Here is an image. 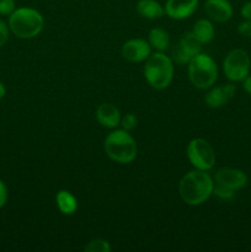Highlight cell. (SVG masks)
<instances>
[{
    "label": "cell",
    "instance_id": "9a60e30c",
    "mask_svg": "<svg viewBox=\"0 0 251 252\" xmlns=\"http://www.w3.org/2000/svg\"><path fill=\"white\" fill-rule=\"evenodd\" d=\"M137 11L142 17L148 20L161 19L165 15V7L157 0H139Z\"/></svg>",
    "mask_w": 251,
    "mask_h": 252
},
{
    "label": "cell",
    "instance_id": "484cf974",
    "mask_svg": "<svg viewBox=\"0 0 251 252\" xmlns=\"http://www.w3.org/2000/svg\"><path fill=\"white\" fill-rule=\"evenodd\" d=\"M241 16L245 20H251V1L246 2L241 7Z\"/></svg>",
    "mask_w": 251,
    "mask_h": 252
},
{
    "label": "cell",
    "instance_id": "ffe728a7",
    "mask_svg": "<svg viewBox=\"0 0 251 252\" xmlns=\"http://www.w3.org/2000/svg\"><path fill=\"white\" fill-rule=\"evenodd\" d=\"M213 194L216 197H218V198L223 199V201H230L235 196V191H233L230 189H226V187L221 186V185L214 184Z\"/></svg>",
    "mask_w": 251,
    "mask_h": 252
},
{
    "label": "cell",
    "instance_id": "8fae6325",
    "mask_svg": "<svg viewBox=\"0 0 251 252\" xmlns=\"http://www.w3.org/2000/svg\"><path fill=\"white\" fill-rule=\"evenodd\" d=\"M236 88L233 84H223V85L212 86L208 93L204 95V102L211 108H219L226 105L235 95Z\"/></svg>",
    "mask_w": 251,
    "mask_h": 252
},
{
    "label": "cell",
    "instance_id": "4fadbf2b",
    "mask_svg": "<svg viewBox=\"0 0 251 252\" xmlns=\"http://www.w3.org/2000/svg\"><path fill=\"white\" fill-rule=\"evenodd\" d=\"M204 10L212 21L219 24L229 21L233 16V6L228 0H207Z\"/></svg>",
    "mask_w": 251,
    "mask_h": 252
},
{
    "label": "cell",
    "instance_id": "6da1fadb",
    "mask_svg": "<svg viewBox=\"0 0 251 252\" xmlns=\"http://www.w3.org/2000/svg\"><path fill=\"white\" fill-rule=\"evenodd\" d=\"M214 181L211 175L203 170L187 172L179 184V193L182 201L192 207L201 206L213 194Z\"/></svg>",
    "mask_w": 251,
    "mask_h": 252
},
{
    "label": "cell",
    "instance_id": "7402d4cb",
    "mask_svg": "<svg viewBox=\"0 0 251 252\" xmlns=\"http://www.w3.org/2000/svg\"><path fill=\"white\" fill-rule=\"evenodd\" d=\"M15 10L14 0H0V15L10 16Z\"/></svg>",
    "mask_w": 251,
    "mask_h": 252
},
{
    "label": "cell",
    "instance_id": "3957f363",
    "mask_svg": "<svg viewBox=\"0 0 251 252\" xmlns=\"http://www.w3.org/2000/svg\"><path fill=\"white\" fill-rule=\"evenodd\" d=\"M144 76L153 89L164 90L174 79V62L164 52L152 53L145 61Z\"/></svg>",
    "mask_w": 251,
    "mask_h": 252
},
{
    "label": "cell",
    "instance_id": "d6986e66",
    "mask_svg": "<svg viewBox=\"0 0 251 252\" xmlns=\"http://www.w3.org/2000/svg\"><path fill=\"white\" fill-rule=\"evenodd\" d=\"M85 251L88 252H110L111 245L107 240L103 239H94L85 246Z\"/></svg>",
    "mask_w": 251,
    "mask_h": 252
},
{
    "label": "cell",
    "instance_id": "7c38bea8",
    "mask_svg": "<svg viewBox=\"0 0 251 252\" xmlns=\"http://www.w3.org/2000/svg\"><path fill=\"white\" fill-rule=\"evenodd\" d=\"M198 6V0H167L165 14L174 20H185L191 16Z\"/></svg>",
    "mask_w": 251,
    "mask_h": 252
},
{
    "label": "cell",
    "instance_id": "e0dca14e",
    "mask_svg": "<svg viewBox=\"0 0 251 252\" xmlns=\"http://www.w3.org/2000/svg\"><path fill=\"white\" fill-rule=\"evenodd\" d=\"M56 202L57 207L61 211V213H63L64 216H71L76 212L78 209V201L74 197L73 193H70L66 189H61L58 191L56 196Z\"/></svg>",
    "mask_w": 251,
    "mask_h": 252
},
{
    "label": "cell",
    "instance_id": "ba28073f",
    "mask_svg": "<svg viewBox=\"0 0 251 252\" xmlns=\"http://www.w3.org/2000/svg\"><path fill=\"white\" fill-rule=\"evenodd\" d=\"M201 51L202 43L191 31H188L181 36L179 43L172 51L171 59L175 63L184 65V64H188L194 56L201 53Z\"/></svg>",
    "mask_w": 251,
    "mask_h": 252
},
{
    "label": "cell",
    "instance_id": "44dd1931",
    "mask_svg": "<svg viewBox=\"0 0 251 252\" xmlns=\"http://www.w3.org/2000/svg\"><path fill=\"white\" fill-rule=\"evenodd\" d=\"M120 125L122 126V129L127 130V132H132L133 129L137 128L138 117L134 113H127V115H125L121 118Z\"/></svg>",
    "mask_w": 251,
    "mask_h": 252
},
{
    "label": "cell",
    "instance_id": "ac0fdd59",
    "mask_svg": "<svg viewBox=\"0 0 251 252\" xmlns=\"http://www.w3.org/2000/svg\"><path fill=\"white\" fill-rule=\"evenodd\" d=\"M191 32L202 44L209 43L214 38V26L207 19H199L198 21L194 22Z\"/></svg>",
    "mask_w": 251,
    "mask_h": 252
},
{
    "label": "cell",
    "instance_id": "83f0119b",
    "mask_svg": "<svg viewBox=\"0 0 251 252\" xmlns=\"http://www.w3.org/2000/svg\"><path fill=\"white\" fill-rule=\"evenodd\" d=\"M5 94H6V89H5L4 84H2L1 81H0V101H1L2 98H4Z\"/></svg>",
    "mask_w": 251,
    "mask_h": 252
},
{
    "label": "cell",
    "instance_id": "30bf717a",
    "mask_svg": "<svg viewBox=\"0 0 251 252\" xmlns=\"http://www.w3.org/2000/svg\"><path fill=\"white\" fill-rule=\"evenodd\" d=\"M216 184L230 189L233 191H239L244 189L248 184V176L244 171L233 167H221L214 175Z\"/></svg>",
    "mask_w": 251,
    "mask_h": 252
},
{
    "label": "cell",
    "instance_id": "5b68a950",
    "mask_svg": "<svg viewBox=\"0 0 251 252\" xmlns=\"http://www.w3.org/2000/svg\"><path fill=\"white\" fill-rule=\"evenodd\" d=\"M188 78L199 90L212 88L218 78V66L214 59L206 53H198L188 63Z\"/></svg>",
    "mask_w": 251,
    "mask_h": 252
},
{
    "label": "cell",
    "instance_id": "8992f818",
    "mask_svg": "<svg viewBox=\"0 0 251 252\" xmlns=\"http://www.w3.org/2000/svg\"><path fill=\"white\" fill-rule=\"evenodd\" d=\"M187 158L194 169L203 171H208L216 164L214 149L203 138H194L188 143Z\"/></svg>",
    "mask_w": 251,
    "mask_h": 252
},
{
    "label": "cell",
    "instance_id": "2e32d148",
    "mask_svg": "<svg viewBox=\"0 0 251 252\" xmlns=\"http://www.w3.org/2000/svg\"><path fill=\"white\" fill-rule=\"evenodd\" d=\"M148 42L157 52H165L170 46L169 32L161 27H154L148 34Z\"/></svg>",
    "mask_w": 251,
    "mask_h": 252
},
{
    "label": "cell",
    "instance_id": "7a4b0ae2",
    "mask_svg": "<svg viewBox=\"0 0 251 252\" xmlns=\"http://www.w3.org/2000/svg\"><path fill=\"white\" fill-rule=\"evenodd\" d=\"M43 26V16L33 7H19L9 16L10 31L19 38H34L41 33Z\"/></svg>",
    "mask_w": 251,
    "mask_h": 252
},
{
    "label": "cell",
    "instance_id": "603a6c76",
    "mask_svg": "<svg viewBox=\"0 0 251 252\" xmlns=\"http://www.w3.org/2000/svg\"><path fill=\"white\" fill-rule=\"evenodd\" d=\"M9 26L0 20V48L4 46L9 39Z\"/></svg>",
    "mask_w": 251,
    "mask_h": 252
},
{
    "label": "cell",
    "instance_id": "4316f807",
    "mask_svg": "<svg viewBox=\"0 0 251 252\" xmlns=\"http://www.w3.org/2000/svg\"><path fill=\"white\" fill-rule=\"evenodd\" d=\"M243 86H244V90L251 95V76L248 75L245 79L243 80Z\"/></svg>",
    "mask_w": 251,
    "mask_h": 252
},
{
    "label": "cell",
    "instance_id": "d4e9b609",
    "mask_svg": "<svg viewBox=\"0 0 251 252\" xmlns=\"http://www.w3.org/2000/svg\"><path fill=\"white\" fill-rule=\"evenodd\" d=\"M7 202V187L6 185L4 184V181L0 180V208L6 204Z\"/></svg>",
    "mask_w": 251,
    "mask_h": 252
},
{
    "label": "cell",
    "instance_id": "277c9868",
    "mask_svg": "<svg viewBox=\"0 0 251 252\" xmlns=\"http://www.w3.org/2000/svg\"><path fill=\"white\" fill-rule=\"evenodd\" d=\"M103 148L107 157L118 164H129L137 158V143L125 129H113L106 137Z\"/></svg>",
    "mask_w": 251,
    "mask_h": 252
},
{
    "label": "cell",
    "instance_id": "5bb4252c",
    "mask_svg": "<svg viewBox=\"0 0 251 252\" xmlns=\"http://www.w3.org/2000/svg\"><path fill=\"white\" fill-rule=\"evenodd\" d=\"M95 116L97 122L108 129H115L116 127H118L122 118L120 110L110 102H103L98 105Z\"/></svg>",
    "mask_w": 251,
    "mask_h": 252
},
{
    "label": "cell",
    "instance_id": "9c48e42d",
    "mask_svg": "<svg viewBox=\"0 0 251 252\" xmlns=\"http://www.w3.org/2000/svg\"><path fill=\"white\" fill-rule=\"evenodd\" d=\"M123 58L130 63H140L145 62L152 54V47L149 42L143 38H132L125 42L121 49Z\"/></svg>",
    "mask_w": 251,
    "mask_h": 252
},
{
    "label": "cell",
    "instance_id": "52a82bcc",
    "mask_svg": "<svg viewBox=\"0 0 251 252\" xmlns=\"http://www.w3.org/2000/svg\"><path fill=\"white\" fill-rule=\"evenodd\" d=\"M250 57L244 49L236 48L229 52L223 61V71L231 81H243L250 71Z\"/></svg>",
    "mask_w": 251,
    "mask_h": 252
},
{
    "label": "cell",
    "instance_id": "cb8c5ba5",
    "mask_svg": "<svg viewBox=\"0 0 251 252\" xmlns=\"http://www.w3.org/2000/svg\"><path fill=\"white\" fill-rule=\"evenodd\" d=\"M238 32L243 37H251V20H245L238 26Z\"/></svg>",
    "mask_w": 251,
    "mask_h": 252
}]
</instances>
